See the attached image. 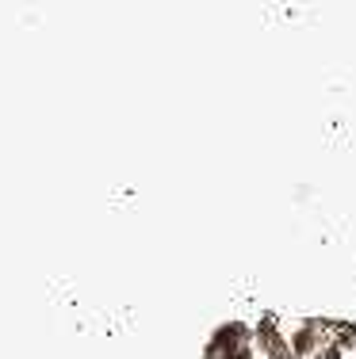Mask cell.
Listing matches in <instances>:
<instances>
[{
	"mask_svg": "<svg viewBox=\"0 0 356 359\" xmlns=\"http://www.w3.org/2000/svg\"><path fill=\"white\" fill-rule=\"evenodd\" d=\"M261 344L268 348V355H272V359H287V355H291V348H287L284 340H279V332L272 329V321L261 325Z\"/></svg>",
	"mask_w": 356,
	"mask_h": 359,
	"instance_id": "1",
	"label": "cell"
}]
</instances>
